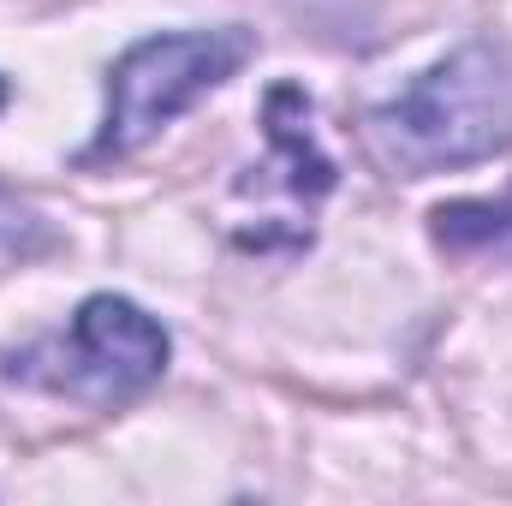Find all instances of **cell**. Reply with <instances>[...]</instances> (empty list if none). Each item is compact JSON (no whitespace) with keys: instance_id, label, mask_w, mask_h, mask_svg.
I'll return each instance as SVG.
<instances>
[{"instance_id":"obj_6","label":"cell","mask_w":512,"mask_h":506,"mask_svg":"<svg viewBox=\"0 0 512 506\" xmlns=\"http://www.w3.org/2000/svg\"><path fill=\"white\" fill-rule=\"evenodd\" d=\"M54 251H60L54 221L30 197H18L12 185H0V268H24V262L54 256Z\"/></svg>"},{"instance_id":"obj_4","label":"cell","mask_w":512,"mask_h":506,"mask_svg":"<svg viewBox=\"0 0 512 506\" xmlns=\"http://www.w3.org/2000/svg\"><path fill=\"white\" fill-rule=\"evenodd\" d=\"M310 114L316 108H310V96L298 84H274L268 102H262V126H268V149H274V167H262V173H280L286 197L304 203V209L334 191V161L322 155V143L310 131Z\"/></svg>"},{"instance_id":"obj_3","label":"cell","mask_w":512,"mask_h":506,"mask_svg":"<svg viewBox=\"0 0 512 506\" xmlns=\"http://www.w3.org/2000/svg\"><path fill=\"white\" fill-rule=\"evenodd\" d=\"M167 358H173V334L137 298L90 292L66 328L6 352L0 376L30 387V393H48V399L120 411L167 376Z\"/></svg>"},{"instance_id":"obj_2","label":"cell","mask_w":512,"mask_h":506,"mask_svg":"<svg viewBox=\"0 0 512 506\" xmlns=\"http://www.w3.org/2000/svg\"><path fill=\"white\" fill-rule=\"evenodd\" d=\"M256 60V30L251 24H209V30H161L137 36L126 54L108 66V108L90 149L78 155L84 167L131 161L149 149L173 120H185L203 96L233 84Z\"/></svg>"},{"instance_id":"obj_7","label":"cell","mask_w":512,"mask_h":506,"mask_svg":"<svg viewBox=\"0 0 512 506\" xmlns=\"http://www.w3.org/2000/svg\"><path fill=\"white\" fill-rule=\"evenodd\" d=\"M6 102H12V84H6V78H0V108H6Z\"/></svg>"},{"instance_id":"obj_1","label":"cell","mask_w":512,"mask_h":506,"mask_svg":"<svg viewBox=\"0 0 512 506\" xmlns=\"http://www.w3.org/2000/svg\"><path fill=\"white\" fill-rule=\"evenodd\" d=\"M364 137L393 179L483 167L512 149V42L471 36L364 114Z\"/></svg>"},{"instance_id":"obj_5","label":"cell","mask_w":512,"mask_h":506,"mask_svg":"<svg viewBox=\"0 0 512 506\" xmlns=\"http://www.w3.org/2000/svg\"><path fill=\"white\" fill-rule=\"evenodd\" d=\"M441 251H501L512 256V197H459L429 215Z\"/></svg>"}]
</instances>
